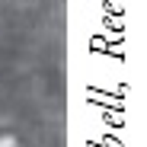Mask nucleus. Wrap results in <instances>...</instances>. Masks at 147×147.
I'll return each instance as SVG.
<instances>
[{"label":"nucleus","mask_w":147,"mask_h":147,"mask_svg":"<svg viewBox=\"0 0 147 147\" xmlns=\"http://www.w3.org/2000/svg\"><path fill=\"white\" fill-rule=\"evenodd\" d=\"M0 147H16V141L10 134H0Z\"/></svg>","instance_id":"1"}]
</instances>
